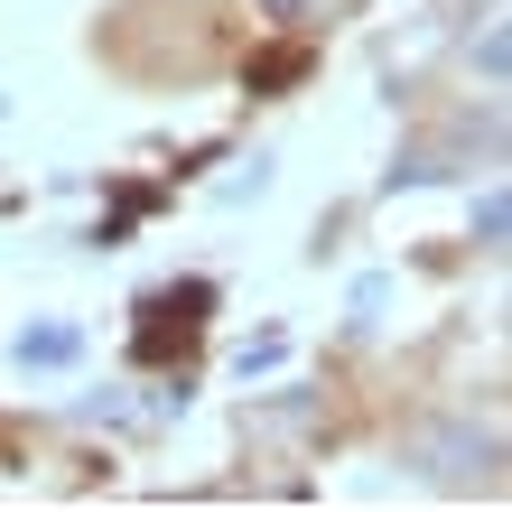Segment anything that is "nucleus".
Returning <instances> with one entry per match:
<instances>
[{"mask_svg": "<svg viewBox=\"0 0 512 512\" xmlns=\"http://www.w3.org/2000/svg\"><path fill=\"white\" fill-rule=\"evenodd\" d=\"M205 308H215V289H205V280L159 289V298L140 308V326H131V364H168V354H187L196 326H205Z\"/></svg>", "mask_w": 512, "mask_h": 512, "instance_id": "f257e3e1", "label": "nucleus"}, {"mask_svg": "<svg viewBox=\"0 0 512 512\" xmlns=\"http://www.w3.org/2000/svg\"><path fill=\"white\" fill-rule=\"evenodd\" d=\"M270 19H289V28H317V19H345L354 0H261Z\"/></svg>", "mask_w": 512, "mask_h": 512, "instance_id": "f03ea898", "label": "nucleus"}, {"mask_svg": "<svg viewBox=\"0 0 512 512\" xmlns=\"http://www.w3.org/2000/svg\"><path fill=\"white\" fill-rule=\"evenodd\" d=\"M75 354V326H38V336H19V364H66Z\"/></svg>", "mask_w": 512, "mask_h": 512, "instance_id": "7ed1b4c3", "label": "nucleus"}, {"mask_svg": "<svg viewBox=\"0 0 512 512\" xmlns=\"http://www.w3.org/2000/svg\"><path fill=\"white\" fill-rule=\"evenodd\" d=\"M308 75V47H270V56H252V84H298Z\"/></svg>", "mask_w": 512, "mask_h": 512, "instance_id": "20e7f679", "label": "nucleus"}]
</instances>
